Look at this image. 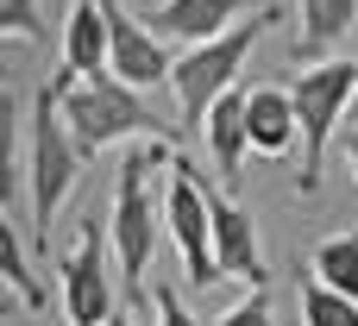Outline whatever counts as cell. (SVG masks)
Returning a JSON list of instances; mask_svg holds the SVG:
<instances>
[{
  "label": "cell",
  "instance_id": "6da1fadb",
  "mask_svg": "<svg viewBox=\"0 0 358 326\" xmlns=\"http://www.w3.org/2000/svg\"><path fill=\"white\" fill-rule=\"evenodd\" d=\"M170 138H132V151L113 170V207H107V232H113V258L126 276V295L138 308V276L151 270L157 232H164V201H157V170H170Z\"/></svg>",
  "mask_w": 358,
  "mask_h": 326
},
{
  "label": "cell",
  "instance_id": "7a4b0ae2",
  "mask_svg": "<svg viewBox=\"0 0 358 326\" xmlns=\"http://www.w3.org/2000/svg\"><path fill=\"white\" fill-rule=\"evenodd\" d=\"M63 75V119H69V138H76V151L94 163L107 145H120V138H170L176 126H164V113H151L145 107V94L132 88V82H120L113 69L107 75H69V69H57Z\"/></svg>",
  "mask_w": 358,
  "mask_h": 326
},
{
  "label": "cell",
  "instance_id": "3957f363",
  "mask_svg": "<svg viewBox=\"0 0 358 326\" xmlns=\"http://www.w3.org/2000/svg\"><path fill=\"white\" fill-rule=\"evenodd\" d=\"M352 94H358L352 57H321V63H308V69L289 75V101H296V126H302V176H296L302 195H321L334 132L352 119Z\"/></svg>",
  "mask_w": 358,
  "mask_h": 326
},
{
  "label": "cell",
  "instance_id": "277c9868",
  "mask_svg": "<svg viewBox=\"0 0 358 326\" xmlns=\"http://www.w3.org/2000/svg\"><path fill=\"white\" fill-rule=\"evenodd\" d=\"M82 163L88 157L76 151L69 119H63V75H50L31 94V245L50 239V220L82 182Z\"/></svg>",
  "mask_w": 358,
  "mask_h": 326
},
{
  "label": "cell",
  "instance_id": "5b68a950",
  "mask_svg": "<svg viewBox=\"0 0 358 326\" xmlns=\"http://www.w3.org/2000/svg\"><path fill=\"white\" fill-rule=\"evenodd\" d=\"M277 19V6H264V13H252V19H239L227 38H214V44H195V50H176V69H170V88H176V113H182V126H208V113L239 88V69H245V57H252V44L264 38V25Z\"/></svg>",
  "mask_w": 358,
  "mask_h": 326
},
{
  "label": "cell",
  "instance_id": "8992f818",
  "mask_svg": "<svg viewBox=\"0 0 358 326\" xmlns=\"http://www.w3.org/2000/svg\"><path fill=\"white\" fill-rule=\"evenodd\" d=\"M120 258H113V232L107 220H76V239L57 264V302H63V320L69 326H107L120 308V283H113Z\"/></svg>",
  "mask_w": 358,
  "mask_h": 326
},
{
  "label": "cell",
  "instance_id": "52a82bcc",
  "mask_svg": "<svg viewBox=\"0 0 358 326\" xmlns=\"http://www.w3.org/2000/svg\"><path fill=\"white\" fill-rule=\"evenodd\" d=\"M164 232L182 258V283L189 289H214L220 264H214V188L195 176V163L176 151L164 170Z\"/></svg>",
  "mask_w": 358,
  "mask_h": 326
},
{
  "label": "cell",
  "instance_id": "ba28073f",
  "mask_svg": "<svg viewBox=\"0 0 358 326\" xmlns=\"http://www.w3.org/2000/svg\"><path fill=\"white\" fill-rule=\"evenodd\" d=\"M101 6H107V25H113V75H120V82H132L138 94H145V88H157V82H170V69H176L170 44H164L145 19H132L120 0H101Z\"/></svg>",
  "mask_w": 358,
  "mask_h": 326
},
{
  "label": "cell",
  "instance_id": "9c48e42d",
  "mask_svg": "<svg viewBox=\"0 0 358 326\" xmlns=\"http://www.w3.org/2000/svg\"><path fill=\"white\" fill-rule=\"evenodd\" d=\"M214 264H220V276H239L252 289H271V270H264V251H258V220L227 188L214 195Z\"/></svg>",
  "mask_w": 358,
  "mask_h": 326
},
{
  "label": "cell",
  "instance_id": "30bf717a",
  "mask_svg": "<svg viewBox=\"0 0 358 326\" xmlns=\"http://www.w3.org/2000/svg\"><path fill=\"white\" fill-rule=\"evenodd\" d=\"M145 25L176 44V50H195V44H214L239 25V0H157L145 13Z\"/></svg>",
  "mask_w": 358,
  "mask_h": 326
},
{
  "label": "cell",
  "instance_id": "8fae6325",
  "mask_svg": "<svg viewBox=\"0 0 358 326\" xmlns=\"http://www.w3.org/2000/svg\"><path fill=\"white\" fill-rule=\"evenodd\" d=\"M245 132H252V157H271L283 163L296 145H302V126H296V101L283 82H264L245 94Z\"/></svg>",
  "mask_w": 358,
  "mask_h": 326
},
{
  "label": "cell",
  "instance_id": "7c38bea8",
  "mask_svg": "<svg viewBox=\"0 0 358 326\" xmlns=\"http://www.w3.org/2000/svg\"><path fill=\"white\" fill-rule=\"evenodd\" d=\"M245 94L252 88H233L214 113H208V126H201V138H208V157H214V176H220V188L227 195H239V182H245V157H252V132H245Z\"/></svg>",
  "mask_w": 358,
  "mask_h": 326
},
{
  "label": "cell",
  "instance_id": "4fadbf2b",
  "mask_svg": "<svg viewBox=\"0 0 358 326\" xmlns=\"http://www.w3.org/2000/svg\"><path fill=\"white\" fill-rule=\"evenodd\" d=\"M63 69L69 75H107L113 69V25L101 0H69L63 13Z\"/></svg>",
  "mask_w": 358,
  "mask_h": 326
},
{
  "label": "cell",
  "instance_id": "5bb4252c",
  "mask_svg": "<svg viewBox=\"0 0 358 326\" xmlns=\"http://www.w3.org/2000/svg\"><path fill=\"white\" fill-rule=\"evenodd\" d=\"M358 25V0H302V31L296 50L302 57H340V38Z\"/></svg>",
  "mask_w": 358,
  "mask_h": 326
},
{
  "label": "cell",
  "instance_id": "9a60e30c",
  "mask_svg": "<svg viewBox=\"0 0 358 326\" xmlns=\"http://www.w3.org/2000/svg\"><path fill=\"white\" fill-rule=\"evenodd\" d=\"M0 270H6V295L19 302V308H31V314H44V283L31 276V258H25V239H19V226H13V214H0Z\"/></svg>",
  "mask_w": 358,
  "mask_h": 326
},
{
  "label": "cell",
  "instance_id": "2e32d148",
  "mask_svg": "<svg viewBox=\"0 0 358 326\" xmlns=\"http://www.w3.org/2000/svg\"><path fill=\"white\" fill-rule=\"evenodd\" d=\"M308 270H315L327 289H340V295H352V302H358V226H352V232H340V239H321Z\"/></svg>",
  "mask_w": 358,
  "mask_h": 326
},
{
  "label": "cell",
  "instance_id": "e0dca14e",
  "mask_svg": "<svg viewBox=\"0 0 358 326\" xmlns=\"http://www.w3.org/2000/svg\"><path fill=\"white\" fill-rule=\"evenodd\" d=\"M302 326H358V302L340 295V289H327L308 270V283H302Z\"/></svg>",
  "mask_w": 358,
  "mask_h": 326
},
{
  "label": "cell",
  "instance_id": "ac0fdd59",
  "mask_svg": "<svg viewBox=\"0 0 358 326\" xmlns=\"http://www.w3.org/2000/svg\"><path fill=\"white\" fill-rule=\"evenodd\" d=\"M0 31L19 44V38H44V25H38V0H0Z\"/></svg>",
  "mask_w": 358,
  "mask_h": 326
},
{
  "label": "cell",
  "instance_id": "d6986e66",
  "mask_svg": "<svg viewBox=\"0 0 358 326\" xmlns=\"http://www.w3.org/2000/svg\"><path fill=\"white\" fill-rule=\"evenodd\" d=\"M151 326H201V320L182 308V289L176 283H157L151 289Z\"/></svg>",
  "mask_w": 358,
  "mask_h": 326
},
{
  "label": "cell",
  "instance_id": "ffe728a7",
  "mask_svg": "<svg viewBox=\"0 0 358 326\" xmlns=\"http://www.w3.org/2000/svg\"><path fill=\"white\" fill-rule=\"evenodd\" d=\"M214 326H277V314H271V289H252L239 308H227Z\"/></svg>",
  "mask_w": 358,
  "mask_h": 326
},
{
  "label": "cell",
  "instance_id": "44dd1931",
  "mask_svg": "<svg viewBox=\"0 0 358 326\" xmlns=\"http://www.w3.org/2000/svg\"><path fill=\"white\" fill-rule=\"evenodd\" d=\"M346 163H352V182H358V132H346Z\"/></svg>",
  "mask_w": 358,
  "mask_h": 326
},
{
  "label": "cell",
  "instance_id": "7402d4cb",
  "mask_svg": "<svg viewBox=\"0 0 358 326\" xmlns=\"http://www.w3.org/2000/svg\"><path fill=\"white\" fill-rule=\"evenodd\" d=\"M352 119H358V94H352Z\"/></svg>",
  "mask_w": 358,
  "mask_h": 326
},
{
  "label": "cell",
  "instance_id": "603a6c76",
  "mask_svg": "<svg viewBox=\"0 0 358 326\" xmlns=\"http://www.w3.org/2000/svg\"><path fill=\"white\" fill-rule=\"evenodd\" d=\"M132 326H138V320H132Z\"/></svg>",
  "mask_w": 358,
  "mask_h": 326
}]
</instances>
